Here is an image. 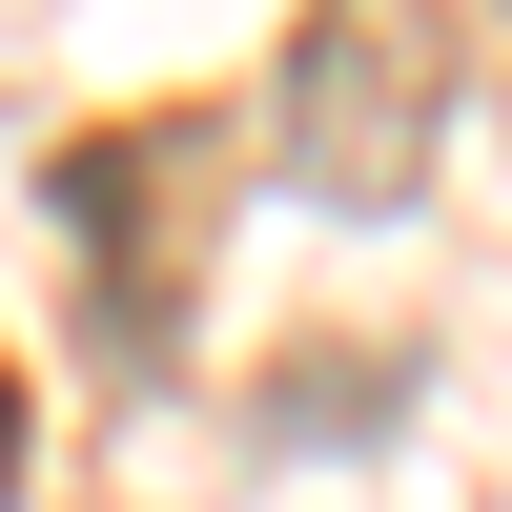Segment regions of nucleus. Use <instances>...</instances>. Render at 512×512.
Returning a JSON list of instances; mask_svg holds the SVG:
<instances>
[{"instance_id":"nucleus-3","label":"nucleus","mask_w":512,"mask_h":512,"mask_svg":"<svg viewBox=\"0 0 512 512\" xmlns=\"http://www.w3.org/2000/svg\"><path fill=\"white\" fill-rule=\"evenodd\" d=\"M21 472H41V410H21V349H0V512H21Z\"/></svg>"},{"instance_id":"nucleus-1","label":"nucleus","mask_w":512,"mask_h":512,"mask_svg":"<svg viewBox=\"0 0 512 512\" xmlns=\"http://www.w3.org/2000/svg\"><path fill=\"white\" fill-rule=\"evenodd\" d=\"M41 205H62L82 287H103V349L144 369L164 308L205 287V226H226V103H123V123H82V144L41 164Z\"/></svg>"},{"instance_id":"nucleus-2","label":"nucleus","mask_w":512,"mask_h":512,"mask_svg":"<svg viewBox=\"0 0 512 512\" xmlns=\"http://www.w3.org/2000/svg\"><path fill=\"white\" fill-rule=\"evenodd\" d=\"M267 123H287V185L308 205H410L431 185V123H451V21L431 0H308Z\"/></svg>"}]
</instances>
